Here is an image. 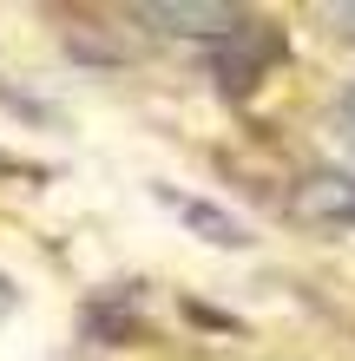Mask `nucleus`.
<instances>
[{"label":"nucleus","mask_w":355,"mask_h":361,"mask_svg":"<svg viewBox=\"0 0 355 361\" xmlns=\"http://www.w3.org/2000/svg\"><path fill=\"white\" fill-rule=\"evenodd\" d=\"M138 20L172 33H237V7H191V0H158V7H138Z\"/></svg>","instance_id":"obj_1"},{"label":"nucleus","mask_w":355,"mask_h":361,"mask_svg":"<svg viewBox=\"0 0 355 361\" xmlns=\"http://www.w3.org/2000/svg\"><path fill=\"white\" fill-rule=\"evenodd\" d=\"M296 210L323 224H355V178H309L296 190Z\"/></svg>","instance_id":"obj_2"},{"label":"nucleus","mask_w":355,"mask_h":361,"mask_svg":"<svg viewBox=\"0 0 355 361\" xmlns=\"http://www.w3.org/2000/svg\"><path fill=\"white\" fill-rule=\"evenodd\" d=\"M172 204H178V217L191 224L204 243H224V250H243V243H250V230L231 217V210H217V204H198V197H172Z\"/></svg>","instance_id":"obj_3"},{"label":"nucleus","mask_w":355,"mask_h":361,"mask_svg":"<svg viewBox=\"0 0 355 361\" xmlns=\"http://www.w3.org/2000/svg\"><path fill=\"white\" fill-rule=\"evenodd\" d=\"M336 138H342V152L355 158V92H349V99L336 105Z\"/></svg>","instance_id":"obj_4"}]
</instances>
